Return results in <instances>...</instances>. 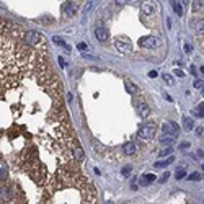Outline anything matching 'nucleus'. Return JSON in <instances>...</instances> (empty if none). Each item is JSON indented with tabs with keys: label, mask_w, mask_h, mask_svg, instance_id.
Here are the masks:
<instances>
[{
	"label": "nucleus",
	"mask_w": 204,
	"mask_h": 204,
	"mask_svg": "<svg viewBox=\"0 0 204 204\" xmlns=\"http://www.w3.org/2000/svg\"><path fill=\"white\" fill-rule=\"evenodd\" d=\"M141 47H144V49H155V47H158L160 44H162V39L157 38V36H145V38L141 39Z\"/></svg>",
	"instance_id": "2"
},
{
	"label": "nucleus",
	"mask_w": 204,
	"mask_h": 204,
	"mask_svg": "<svg viewBox=\"0 0 204 204\" xmlns=\"http://www.w3.org/2000/svg\"><path fill=\"white\" fill-rule=\"evenodd\" d=\"M188 147H190V142H181V144H180V149H188Z\"/></svg>",
	"instance_id": "30"
},
{
	"label": "nucleus",
	"mask_w": 204,
	"mask_h": 204,
	"mask_svg": "<svg viewBox=\"0 0 204 204\" xmlns=\"http://www.w3.org/2000/svg\"><path fill=\"white\" fill-rule=\"evenodd\" d=\"M72 154H74V158L77 160V162H83V158H85V154H83V149H82V145H80V144L74 145Z\"/></svg>",
	"instance_id": "6"
},
{
	"label": "nucleus",
	"mask_w": 204,
	"mask_h": 204,
	"mask_svg": "<svg viewBox=\"0 0 204 204\" xmlns=\"http://www.w3.org/2000/svg\"><path fill=\"white\" fill-rule=\"evenodd\" d=\"M185 175H186V170L185 168H178L177 171H175V178H177V180H181Z\"/></svg>",
	"instance_id": "21"
},
{
	"label": "nucleus",
	"mask_w": 204,
	"mask_h": 204,
	"mask_svg": "<svg viewBox=\"0 0 204 204\" xmlns=\"http://www.w3.org/2000/svg\"><path fill=\"white\" fill-rule=\"evenodd\" d=\"M163 80H165L168 85H173V77L171 75H168V74H163Z\"/></svg>",
	"instance_id": "25"
},
{
	"label": "nucleus",
	"mask_w": 204,
	"mask_h": 204,
	"mask_svg": "<svg viewBox=\"0 0 204 204\" xmlns=\"http://www.w3.org/2000/svg\"><path fill=\"white\" fill-rule=\"evenodd\" d=\"M53 43H56V44H57V46H62V47H65L67 51L70 49V47L65 44V41H64V39H61V38H59V36H54V38H53Z\"/></svg>",
	"instance_id": "16"
},
{
	"label": "nucleus",
	"mask_w": 204,
	"mask_h": 204,
	"mask_svg": "<svg viewBox=\"0 0 204 204\" xmlns=\"http://www.w3.org/2000/svg\"><path fill=\"white\" fill-rule=\"evenodd\" d=\"M139 110H141V114L144 116V118H147V116H149V106L145 105V103H141V105H139Z\"/></svg>",
	"instance_id": "17"
},
{
	"label": "nucleus",
	"mask_w": 204,
	"mask_h": 204,
	"mask_svg": "<svg viewBox=\"0 0 204 204\" xmlns=\"http://www.w3.org/2000/svg\"><path fill=\"white\" fill-rule=\"evenodd\" d=\"M201 3H202V5H204V0H201Z\"/></svg>",
	"instance_id": "41"
},
{
	"label": "nucleus",
	"mask_w": 204,
	"mask_h": 204,
	"mask_svg": "<svg viewBox=\"0 0 204 204\" xmlns=\"http://www.w3.org/2000/svg\"><path fill=\"white\" fill-rule=\"evenodd\" d=\"M155 10H157V5H155L154 0H145V2H142V11L145 15H154Z\"/></svg>",
	"instance_id": "5"
},
{
	"label": "nucleus",
	"mask_w": 204,
	"mask_h": 204,
	"mask_svg": "<svg viewBox=\"0 0 204 204\" xmlns=\"http://www.w3.org/2000/svg\"><path fill=\"white\" fill-rule=\"evenodd\" d=\"M175 75H178V77H185V72L180 70V69H175Z\"/></svg>",
	"instance_id": "29"
},
{
	"label": "nucleus",
	"mask_w": 204,
	"mask_h": 204,
	"mask_svg": "<svg viewBox=\"0 0 204 204\" xmlns=\"http://www.w3.org/2000/svg\"><path fill=\"white\" fill-rule=\"evenodd\" d=\"M198 155L199 157H204V150H198Z\"/></svg>",
	"instance_id": "38"
},
{
	"label": "nucleus",
	"mask_w": 204,
	"mask_h": 204,
	"mask_svg": "<svg viewBox=\"0 0 204 204\" xmlns=\"http://www.w3.org/2000/svg\"><path fill=\"white\" fill-rule=\"evenodd\" d=\"M123 152H124L126 155H134V154H135V145H134V142H126L124 145H123Z\"/></svg>",
	"instance_id": "11"
},
{
	"label": "nucleus",
	"mask_w": 204,
	"mask_h": 204,
	"mask_svg": "<svg viewBox=\"0 0 204 204\" xmlns=\"http://www.w3.org/2000/svg\"><path fill=\"white\" fill-rule=\"evenodd\" d=\"M127 2H131V5H135V3H139L141 0H127Z\"/></svg>",
	"instance_id": "34"
},
{
	"label": "nucleus",
	"mask_w": 204,
	"mask_h": 204,
	"mask_svg": "<svg viewBox=\"0 0 204 204\" xmlns=\"http://www.w3.org/2000/svg\"><path fill=\"white\" fill-rule=\"evenodd\" d=\"M77 47H78L80 51H85L87 49V44H85V43H80V44H77Z\"/></svg>",
	"instance_id": "31"
},
{
	"label": "nucleus",
	"mask_w": 204,
	"mask_h": 204,
	"mask_svg": "<svg viewBox=\"0 0 204 204\" xmlns=\"http://www.w3.org/2000/svg\"><path fill=\"white\" fill-rule=\"evenodd\" d=\"M173 162H175V157L170 154L168 158H165V160H162V162H157V163H155V168H167V167H168L170 163H173Z\"/></svg>",
	"instance_id": "9"
},
{
	"label": "nucleus",
	"mask_w": 204,
	"mask_h": 204,
	"mask_svg": "<svg viewBox=\"0 0 204 204\" xmlns=\"http://www.w3.org/2000/svg\"><path fill=\"white\" fill-rule=\"evenodd\" d=\"M165 98H167V101H173V98H171L170 95H167V93H165Z\"/></svg>",
	"instance_id": "36"
},
{
	"label": "nucleus",
	"mask_w": 204,
	"mask_h": 204,
	"mask_svg": "<svg viewBox=\"0 0 204 204\" xmlns=\"http://www.w3.org/2000/svg\"><path fill=\"white\" fill-rule=\"evenodd\" d=\"M44 44H30L25 30L0 18V162L47 193L87 191L90 183L75 168L72 149L78 142L62 85Z\"/></svg>",
	"instance_id": "1"
},
{
	"label": "nucleus",
	"mask_w": 204,
	"mask_h": 204,
	"mask_svg": "<svg viewBox=\"0 0 204 204\" xmlns=\"http://www.w3.org/2000/svg\"><path fill=\"white\" fill-rule=\"evenodd\" d=\"M126 90L129 91V93H135V91H137V88H135L131 82H126Z\"/></svg>",
	"instance_id": "22"
},
{
	"label": "nucleus",
	"mask_w": 204,
	"mask_h": 204,
	"mask_svg": "<svg viewBox=\"0 0 204 204\" xmlns=\"http://www.w3.org/2000/svg\"><path fill=\"white\" fill-rule=\"evenodd\" d=\"M185 49H186V53H191V46L190 44H185Z\"/></svg>",
	"instance_id": "35"
},
{
	"label": "nucleus",
	"mask_w": 204,
	"mask_h": 204,
	"mask_svg": "<svg viewBox=\"0 0 204 204\" xmlns=\"http://www.w3.org/2000/svg\"><path fill=\"white\" fill-rule=\"evenodd\" d=\"M59 64H61V67H65V62H64L62 57H59Z\"/></svg>",
	"instance_id": "33"
},
{
	"label": "nucleus",
	"mask_w": 204,
	"mask_h": 204,
	"mask_svg": "<svg viewBox=\"0 0 204 204\" xmlns=\"http://www.w3.org/2000/svg\"><path fill=\"white\" fill-rule=\"evenodd\" d=\"M183 126H185V129L186 131H191L194 127V124H193V119L191 118H188V116H185V118H183Z\"/></svg>",
	"instance_id": "13"
},
{
	"label": "nucleus",
	"mask_w": 204,
	"mask_h": 204,
	"mask_svg": "<svg viewBox=\"0 0 204 204\" xmlns=\"http://www.w3.org/2000/svg\"><path fill=\"white\" fill-rule=\"evenodd\" d=\"M175 139H177V135L163 132V135H162V137H160V142H162V144H167V145H168V144H171V142L175 141Z\"/></svg>",
	"instance_id": "12"
},
{
	"label": "nucleus",
	"mask_w": 204,
	"mask_h": 204,
	"mask_svg": "<svg viewBox=\"0 0 204 204\" xmlns=\"http://www.w3.org/2000/svg\"><path fill=\"white\" fill-rule=\"evenodd\" d=\"M171 152H173V149H171V144H168L165 149H162V150L158 152V157H167V155H170Z\"/></svg>",
	"instance_id": "15"
},
{
	"label": "nucleus",
	"mask_w": 204,
	"mask_h": 204,
	"mask_svg": "<svg viewBox=\"0 0 204 204\" xmlns=\"http://www.w3.org/2000/svg\"><path fill=\"white\" fill-rule=\"evenodd\" d=\"M186 2H188V0H185V3H186Z\"/></svg>",
	"instance_id": "43"
},
{
	"label": "nucleus",
	"mask_w": 204,
	"mask_h": 204,
	"mask_svg": "<svg viewBox=\"0 0 204 204\" xmlns=\"http://www.w3.org/2000/svg\"><path fill=\"white\" fill-rule=\"evenodd\" d=\"M95 34H97V38H98L100 43H105L106 39H108V31L105 30V28H97Z\"/></svg>",
	"instance_id": "10"
},
{
	"label": "nucleus",
	"mask_w": 204,
	"mask_h": 204,
	"mask_svg": "<svg viewBox=\"0 0 204 204\" xmlns=\"http://www.w3.org/2000/svg\"><path fill=\"white\" fill-rule=\"evenodd\" d=\"M77 8H78V5L75 2H69V3H65V15L67 17H74L75 13H77Z\"/></svg>",
	"instance_id": "7"
},
{
	"label": "nucleus",
	"mask_w": 204,
	"mask_h": 204,
	"mask_svg": "<svg viewBox=\"0 0 204 204\" xmlns=\"http://www.w3.org/2000/svg\"><path fill=\"white\" fill-rule=\"evenodd\" d=\"M114 47H116V49H118L121 54H129L131 51H132V46H131L129 43L121 41V39H116V41H114Z\"/></svg>",
	"instance_id": "4"
},
{
	"label": "nucleus",
	"mask_w": 204,
	"mask_h": 204,
	"mask_svg": "<svg viewBox=\"0 0 204 204\" xmlns=\"http://www.w3.org/2000/svg\"><path fill=\"white\" fill-rule=\"evenodd\" d=\"M168 2L171 3V7H173V10L177 11V15H180V17H181V15H183V10H181V7H180V3L177 2V0H168Z\"/></svg>",
	"instance_id": "14"
},
{
	"label": "nucleus",
	"mask_w": 204,
	"mask_h": 204,
	"mask_svg": "<svg viewBox=\"0 0 204 204\" xmlns=\"http://www.w3.org/2000/svg\"><path fill=\"white\" fill-rule=\"evenodd\" d=\"M168 178H170V173H168V171H165V173H163V177L160 178L158 181H160V183H165V181H167V180H168Z\"/></svg>",
	"instance_id": "27"
},
{
	"label": "nucleus",
	"mask_w": 204,
	"mask_h": 204,
	"mask_svg": "<svg viewBox=\"0 0 204 204\" xmlns=\"http://www.w3.org/2000/svg\"><path fill=\"white\" fill-rule=\"evenodd\" d=\"M194 114H196V118H204V105L202 103L198 105V108L194 110Z\"/></svg>",
	"instance_id": "18"
},
{
	"label": "nucleus",
	"mask_w": 204,
	"mask_h": 204,
	"mask_svg": "<svg viewBox=\"0 0 204 204\" xmlns=\"http://www.w3.org/2000/svg\"><path fill=\"white\" fill-rule=\"evenodd\" d=\"M193 85H194V88H202V80H199V78H196L194 82H193Z\"/></svg>",
	"instance_id": "26"
},
{
	"label": "nucleus",
	"mask_w": 204,
	"mask_h": 204,
	"mask_svg": "<svg viewBox=\"0 0 204 204\" xmlns=\"http://www.w3.org/2000/svg\"><path fill=\"white\" fill-rule=\"evenodd\" d=\"M114 3H116V5H119V7H123V5H126V3H127V0H114Z\"/></svg>",
	"instance_id": "28"
},
{
	"label": "nucleus",
	"mask_w": 204,
	"mask_h": 204,
	"mask_svg": "<svg viewBox=\"0 0 204 204\" xmlns=\"http://www.w3.org/2000/svg\"><path fill=\"white\" fill-rule=\"evenodd\" d=\"M191 74L196 75V67H194V65H191Z\"/></svg>",
	"instance_id": "37"
},
{
	"label": "nucleus",
	"mask_w": 204,
	"mask_h": 204,
	"mask_svg": "<svg viewBox=\"0 0 204 204\" xmlns=\"http://www.w3.org/2000/svg\"><path fill=\"white\" fill-rule=\"evenodd\" d=\"M201 72H202V74H204V67H201Z\"/></svg>",
	"instance_id": "39"
},
{
	"label": "nucleus",
	"mask_w": 204,
	"mask_h": 204,
	"mask_svg": "<svg viewBox=\"0 0 204 204\" xmlns=\"http://www.w3.org/2000/svg\"><path fill=\"white\" fill-rule=\"evenodd\" d=\"M201 178H202V175L199 173V171H194V173H191L190 177H188L190 181H198V180H201Z\"/></svg>",
	"instance_id": "20"
},
{
	"label": "nucleus",
	"mask_w": 204,
	"mask_h": 204,
	"mask_svg": "<svg viewBox=\"0 0 204 204\" xmlns=\"http://www.w3.org/2000/svg\"><path fill=\"white\" fill-rule=\"evenodd\" d=\"M155 175H152V173H145V175H142L141 180H139V183H141L142 186H147V185H150L152 181H155Z\"/></svg>",
	"instance_id": "8"
},
{
	"label": "nucleus",
	"mask_w": 204,
	"mask_h": 204,
	"mask_svg": "<svg viewBox=\"0 0 204 204\" xmlns=\"http://www.w3.org/2000/svg\"><path fill=\"white\" fill-rule=\"evenodd\" d=\"M202 170H204V163H202Z\"/></svg>",
	"instance_id": "42"
},
{
	"label": "nucleus",
	"mask_w": 204,
	"mask_h": 204,
	"mask_svg": "<svg viewBox=\"0 0 204 204\" xmlns=\"http://www.w3.org/2000/svg\"><path fill=\"white\" fill-rule=\"evenodd\" d=\"M131 171H132V167H131V165H126L124 168H123V171H121V173L124 175V177H129V175H131Z\"/></svg>",
	"instance_id": "24"
},
{
	"label": "nucleus",
	"mask_w": 204,
	"mask_h": 204,
	"mask_svg": "<svg viewBox=\"0 0 204 204\" xmlns=\"http://www.w3.org/2000/svg\"><path fill=\"white\" fill-rule=\"evenodd\" d=\"M201 90H202V97H204V87H202V88H201Z\"/></svg>",
	"instance_id": "40"
},
{
	"label": "nucleus",
	"mask_w": 204,
	"mask_h": 204,
	"mask_svg": "<svg viewBox=\"0 0 204 204\" xmlns=\"http://www.w3.org/2000/svg\"><path fill=\"white\" fill-rule=\"evenodd\" d=\"M201 0H193V11H198V10H201Z\"/></svg>",
	"instance_id": "23"
},
{
	"label": "nucleus",
	"mask_w": 204,
	"mask_h": 204,
	"mask_svg": "<svg viewBox=\"0 0 204 204\" xmlns=\"http://www.w3.org/2000/svg\"><path fill=\"white\" fill-rule=\"evenodd\" d=\"M196 31L199 34H204V20H198L196 21Z\"/></svg>",
	"instance_id": "19"
},
{
	"label": "nucleus",
	"mask_w": 204,
	"mask_h": 204,
	"mask_svg": "<svg viewBox=\"0 0 204 204\" xmlns=\"http://www.w3.org/2000/svg\"><path fill=\"white\" fill-rule=\"evenodd\" d=\"M155 134H157V127H155V124H145L144 127H141V131H139V137L147 139V141L154 139Z\"/></svg>",
	"instance_id": "3"
},
{
	"label": "nucleus",
	"mask_w": 204,
	"mask_h": 204,
	"mask_svg": "<svg viewBox=\"0 0 204 204\" xmlns=\"http://www.w3.org/2000/svg\"><path fill=\"white\" fill-rule=\"evenodd\" d=\"M149 77L150 78H155V77H157V72H149Z\"/></svg>",
	"instance_id": "32"
}]
</instances>
